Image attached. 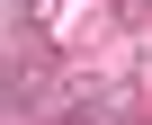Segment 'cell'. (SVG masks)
I'll return each instance as SVG.
<instances>
[{
	"label": "cell",
	"mask_w": 152,
	"mask_h": 125,
	"mask_svg": "<svg viewBox=\"0 0 152 125\" xmlns=\"http://www.w3.org/2000/svg\"><path fill=\"white\" fill-rule=\"evenodd\" d=\"M54 116L63 125H143V81L107 72V81H63L54 89Z\"/></svg>",
	"instance_id": "6da1fadb"
},
{
	"label": "cell",
	"mask_w": 152,
	"mask_h": 125,
	"mask_svg": "<svg viewBox=\"0 0 152 125\" xmlns=\"http://www.w3.org/2000/svg\"><path fill=\"white\" fill-rule=\"evenodd\" d=\"M63 72H54V45H18L9 62H0V125L27 116V107H54Z\"/></svg>",
	"instance_id": "7a4b0ae2"
},
{
	"label": "cell",
	"mask_w": 152,
	"mask_h": 125,
	"mask_svg": "<svg viewBox=\"0 0 152 125\" xmlns=\"http://www.w3.org/2000/svg\"><path fill=\"white\" fill-rule=\"evenodd\" d=\"M143 125H152V116H143Z\"/></svg>",
	"instance_id": "3957f363"
}]
</instances>
